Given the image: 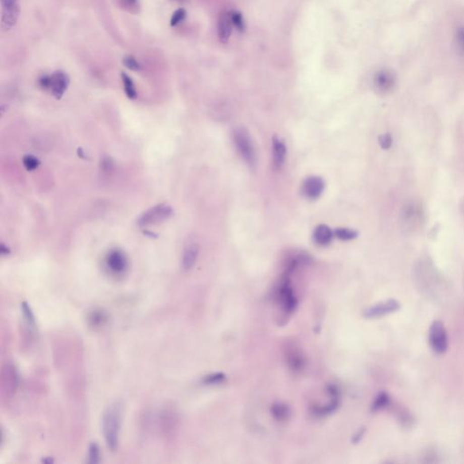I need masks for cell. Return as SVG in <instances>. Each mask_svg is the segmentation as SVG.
Wrapping results in <instances>:
<instances>
[{
  "label": "cell",
  "mask_w": 464,
  "mask_h": 464,
  "mask_svg": "<svg viewBox=\"0 0 464 464\" xmlns=\"http://www.w3.org/2000/svg\"><path fill=\"white\" fill-rule=\"evenodd\" d=\"M123 422V405L114 402L106 407L102 418L103 437L108 448L112 451L118 449L121 427Z\"/></svg>",
  "instance_id": "1"
},
{
  "label": "cell",
  "mask_w": 464,
  "mask_h": 464,
  "mask_svg": "<svg viewBox=\"0 0 464 464\" xmlns=\"http://www.w3.org/2000/svg\"><path fill=\"white\" fill-rule=\"evenodd\" d=\"M275 299L280 306L283 315L289 317L298 307V299L291 285L289 273L285 272L275 293Z\"/></svg>",
  "instance_id": "2"
},
{
  "label": "cell",
  "mask_w": 464,
  "mask_h": 464,
  "mask_svg": "<svg viewBox=\"0 0 464 464\" xmlns=\"http://www.w3.org/2000/svg\"><path fill=\"white\" fill-rule=\"evenodd\" d=\"M424 221V210L418 201L406 203L401 212V223L406 232H415L422 228Z\"/></svg>",
  "instance_id": "3"
},
{
  "label": "cell",
  "mask_w": 464,
  "mask_h": 464,
  "mask_svg": "<svg viewBox=\"0 0 464 464\" xmlns=\"http://www.w3.org/2000/svg\"><path fill=\"white\" fill-rule=\"evenodd\" d=\"M233 141L238 152H240L244 161L252 168L257 164V154L254 144L250 134L245 128H236L233 132Z\"/></svg>",
  "instance_id": "4"
},
{
  "label": "cell",
  "mask_w": 464,
  "mask_h": 464,
  "mask_svg": "<svg viewBox=\"0 0 464 464\" xmlns=\"http://www.w3.org/2000/svg\"><path fill=\"white\" fill-rule=\"evenodd\" d=\"M39 85L43 89L49 90L54 98L61 99L67 92L70 84V78L66 72L58 70L51 76H43L39 81Z\"/></svg>",
  "instance_id": "5"
},
{
  "label": "cell",
  "mask_w": 464,
  "mask_h": 464,
  "mask_svg": "<svg viewBox=\"0 0 464 464\" xmlns=\"http://www.w3.org/2000/svg\"><path fill=\"white\" fill-rule=\"evenodd\" d=\"M429 343L434 353L442 355L448 349V336L444 325L442 321L433 322L429 331Z\"/></svg>",
  "instance_id": "6"
},
{
  "label": "cell",
  "mask_w": 464,
  "mask_h": 464,
  "mask_svg": "<svg viewBox=\"0 0 464 464\" xmlns=\"http://www.w3.org/2000/svg\"><path fill=\"white\" fill-rule=\"evenodd\" d=\"M172 214V210L167 204H159L152 207L145 211L138 219L140 227H148L151 225L160 223L169 219Z\"/></svg>",
  "instance_id": "7"
},
{
  "label": "cell",
  "mask_w": 464,
  "mask_h": 464,
  "mask_svg": "<svg viewBox=\"0 0 464 464\" xmlns=\"http://www.w3.org/2000/svg\"><path fill=\"white\" fill-rule=\"evenodd\" d=\"M396 84V76L388 69L377 72L374 77V86L378 94H387L393 91Z\"/></svg>",
  "instance_id": "8"
},
{
  "label": "cell",
  "mask_w": 464,
  "mask_h": 464,
  "mask_svg": "<svg viewBox=\"0 0 464 464\" xmlns=\"http://www.w3.org/2000/svg\"><path fill=\"white\" fill-rule=\"evenodd\" d=\"M400 308L401 305L398 301L394 299H388L383 302L375 304L366 309L364 312V316L366 318H377L395 312L398 309H400Z\"/></svg>",
  "instance_id": "9"
},
{
  "label": "cell",
  "mask_w": 464,
  "mask_h": 464,
  "mask_svg": "<svg viewBox=\"0 0 464 464\" xmlns=\"http://www.w3.org/2000/svg\"><path fill=\"white\" fill-rule=\"evenodd\" d=\"M105 263L108 269L113 274H123L128 268V260L120 250H112L108 253Z\"/></svg>",
  "instance_id": "10"
},
{
  "label": "cell",
  "mask_w": 464,
  "mask_h": 464,
  "mask_svg": "<svg viewBox=\"0 0 464 464\" xmlns=\"http://www.w3.org/2000/svg\"><path fill=\"white\" fill-rule=\"evenodd\" d=\"M325 188L323 179L317 176H310L305 180L302 186V192L308 200H317L321 196Z\"/></svg>",
  "instance_id": "11"
},
{
  "label": "cell",
  "mask_w": 464,
  "mask_h": 464,
  "mask_svg": "<svg viewBox=\"0 0 464 464\" xmlns=\"http://www.w3.org/2000/svg\"><path fill=\"white\" fill-rule=\"evenodd\" d=\"M286 360L290 370L294 373H301L306 366V358L303 352L296 345L286 348Z\"/></svg>",
  "instance_id": "12"
},
{
  "label": "cell",
  "mask_w": 464,
  "mask_h": 464,
  "mask_svg": "<svg viewBox=\"0 0 464 464\" xmlns=\"http://www.w3.org/2000/svg\"><path fill=\"white\" fill-rule=\"evenodd\" d=\"M2 8V18H1V27L4 31H9L13 29L18 24V18L20 15V7L18 4L1 7Z\"/></svg>",
  "instance_id": "13"
},
{
  "label": "cell",
  "mask_w": 464,
  "mask_h": 464,
  "mask_svg": "<svg viewBox=\"0 0 464 464\" xmlns=\"http://www.w3.org/2000/svg\"><path fill=\"white\" fill-rule=\"evenodd\" d=\"M18 384V375L12 365H7L2 372V388L8 394L16 392Z\"/></svg>",
  "instance_id": "14"
},
{
  "label": "cell",
  "mask_w": 464,
  "mask_h": 464,
  "mask_svg": "<svg viewBox=\"0 0 464 464\" xmlns=\"http://www.w3.org/2000/svg\"><path fill=\"white\" fill-rule=\"evenodd\" d=\"M232 24L231 18H230V13L228 12H222L220 13L218 20V36L219 39L222 44L228 43L229 37L231 36L232 33Z\"/></svg>",
  "instance_id": "15"
},
{
  "label": "cell",
  "mask_w": 464,
  "mask_h": 464,
  "mask_svg": "<svg viewBox=\"0 0 464 464\" xmlns=\"http://www.w3.org/2000/svg\"><path fill=\"white\" fill-rule=\"evenodd\" d=\"M199 256V246L196 243H191L184 249L182 259V267L184 271L192 270L195 266Z\"/></svg>",
  "instance_id": "16"
},
{
  "label": "cell",
  "mask_w": 464,
  "mask_h": 464,
  "mask_svg": "<svg viewBox=\"0 0 464 464\" xmlns=\"http://www.w3.org/2000/svg\"><path fill=\"white\" fill-rule=\"evenodd\" d=\"M273 161L277 168H281L286 160V147L285 143L278 137H274L272 143Z\"/></svg>",
  "instance_id": "17"
},
{
  "label": "cell",
  "mask_w": 464,
  "mask_h": 464,
  "mask_svg": "<svg viewBox=\"0 0 464 464\" xmlns=\"http://www.w3.org/2000/svg\"><path fill=\"white\" fill-rule=\"evenodd\" d=\"M334 236H335L334 232L332 231L330 228L325 224L318 225L317 228H315L314 234H313L314 241L317 243V245L322 246V247L329 245Z\"/></svg>",
  "instance_id": "18"
},
{
  "label": "cell",
  "mask_w": 464,
  "mask_h": 464,
  "mask_svg": "<svg viewBox=\"0 0 464 464\" xmlns=\"http://www.w3.org/2000/svg\"><path fill=\"white\" fill-rule=\"evenodd\" d=\"M87 321L91 327L93 328H101L105 326L109 321V315L106 311L102 308H94L88 314Z\"/></svg>",
  "instance_id": "19"
},
{
  "label": "cell",
  "mask_w": 464,
  "mask_h": 464,
  "mask_svg": "<svg viewBox=\"0 0 464 464\" xmlns=\"http://www.w3.org/2000/svg\"><path fill=\"white\" fill-rule=\"evenodd\" d=\"M270 412L274 419L277 420V422H285L289 418V407L283 402H276L272 404Z\"/></svg>",
  "instance_id": "20"
},
{
  "label": "cell",
  "mask_w": 464,
  "mask_h": 464,
  "mask_svg": "<svg viewBox=\"0 0 464 464\" xmlns=\"http://www.w3.org/2000/svg\"><path fill=\"white\" fill-rule=\"evenodd\" d=\"M21 311H22L23 317L27 323V326L32 330H36V317L34 315V312L32 311L31 307L29 306V304L27 303V301H24L21 303Z\"/></svg>",
  "instance_id": "21"
},
{
  "label": "cell",
  "mask_w": 464,
  "mask_h": 464,
  "mask_svg": "<svg viewBox=\"0 0 464 464\" xmlns=\"http://www.w3.org/2000/svg\"><path fill=\"white\" fill-rule=\"evenodd\" d=\"M121 77H122V82H123V85H124V89H125L126 96L131 99V100H134L137 97V92H136L134 81L125 73H122Z\"/></svg>",
  "instance_id": "22"
},
{
  "label": "cell",
  "mask_w": 464,
  "mask_h": 464,
  "mask_svg": "<svg viewBox=\"0 0 464 464\" xmlns=\"http://www.w3.org/2000/svg\"><path fill=\"white\" fill-rule=\"evenodd\" d=\"M389 402H390V397H389L388 394L384 393V392H382L375 397V401H374L373 405H372V411L376 412V411L382 410V409H384L386 406L388 405Z\"/></svg>",
  "instance_id": "23"
},
{
  "label": "cell",
  "mask_w": 464,
  "mask_h": 464,
  "mask_svg": "<svg viewBox=\"0 0 464 464\" xmlns=\"http://www.w3.org/2000/svg\"><path fill=\"white\" fill-rule=\"evenodd\" d=\"M335 237H337L341 241H352L358 236V233L354 229L347 228H339L334 231Z\"/></svg>",
  "instance_id": "24"
},
{
  "label": "cell",
  "mask_w": 464,
  "mask_h": 464,
  "mask_svg": "<svg viewBox=\"0 0 464 464\" xmlns=\"http://www.w3.org/2000/svg\"><path fill=\"white\" fill-rule=\"evenodd\" d=\"M101 459V451L98 444L92 442L88 450V462L91 464L98 463Z\"/></svg>",
  "instance_id": "25"
},
{
  "label": "cell",
  "mask_w": 464,
  "mask_h": 464,
  "mask_svg": "<svg viewBox=\"0 0 464 464\" xmlns=\"http://www.w3.org/2000/svg\"><path fill=\"white\" fill-rule=\"evenodd\" d=\"M123 64L131 71L138 72L142 69V66L134 55H126L123 59Z\"/></svg>",
  "instance_id": "26"
},
{
  "label": "cell",
  "mask_w": 464,
  "mask_h": 464,
  "mask_svg": "<svg viewBox=\"0 0 464 464\" xmlns=\"http://www.w3.org/2000/svg\"><path fill=\"white\" fill-rule=\"evenodd\" d=\"M225 379H226V375L222 374V373H215V374H211V375L205 376L202 380V382H203V384L212 385V384H221V383H223Z\"/></svg>",
  "instance_id": "27"
},
{
  "label": "cell",
  "mask_w": 464,
  "mask_h": 464,
  "mask_svg": "<svg viewBox=\"0 0 464 464\" xmlns=\"http://www.w3.org/2000/svg\"><path fill=\"white\" fill-rule=\"evenodd\" d=\"M121 7L130 13H138L140 9L139 0H120Z\"/></svg>",
  "instance_id": "28"
},
{
  "label": "cell",
  "mask_w": 464,
  "mask_h": 464,
  "mask_svg": "<svg viewBox=\"0 0 464 464\" xmlns=\"http://www.w3.org/2000/svg\"><path fill=\"white\" fill-rule=\"evenodd\" d=\"M186 16H187V12L185 9H179L176 11H174L170 18V27L178 26L180 23L183 22V20L186 18Z\"/></svg>",
  "instance_id": "29"
},
{
  "label": "cell",
  "mask_w": 464,
  "mask_h": 464,
  "mask_svg": "<svg viewBox=\"0 0 464 464\" xmlns=\"http://www.w3.org/2000/svg\"><path fill=\"white\" fill-rule=\"evenodd\" d=\"M230 18H231L233 26L236 27L239 31H244L245 22H244L242 15L240 12H238V11H233L230 13Z\"/></svg>",
  "instance_id": "30"
},
{
  "label": "cell",
  "mask_w": 464,
  "mask_h": 464,
  "mask_svg": "<svg viewBox=\"0 0 464 464\" xmlns=\"http://www.w3.org/2000/svg\"><path fill=\"white\" fill-rule=\"evenodd\" d=\"M23 163H24V166H25V168L27 170L32 171V170H36L38 168V166L40 164V161H38V159L35 156H33V155H26L23 158Z\"/></svg>",
  "instance_id": "31"
},
{
  "label": "cell",
  "mask_w": 464,
  "mask_h": 464,
  "mask_svg": "<svg viewBox=\"0 0 464 464\" xmlns=\"http://www.w3.org/2000/svg\"><path fill=\"white\" fill-rule=\"evenodd\" d=\"M456 45L460 54L464 55V27H460L456 32Z\"/></svg>",
  "instance_id": "32"
},
{
  "label": "cell",
  "mask_w": 464,
  "mask_h": 464,
  "mask_svg": "<svg viewBox=\"0 0 464 464\" xmlns=\"http://www.w3.org/2000/svg\"><path fill=\"white\" fill-rule=\"evenodd\" d=\"M380 146L384 150H389L393 144V137L390 134H384L379 137Z\"/></svg>",
  "instance_id": "33"
},
{
  "label": "cell",
  "mask_w": 464,
  "mask_h": 464,
  "mask_svg": "<svg viewBox=\"0 0 464 464\" xmlns=\"http://www.w3.org/2000/svg\"><path fill=\"white\" fill-rule=\"evenodd\" d=\"M365 432H366V429L365 428L359 430V431L357 432V434L355 435L354 439H353V442H355V443L360 442V441H361L362 437H363V436H364V434H365Z\"/></svg>",
  "instance_id": "34"
},
{
  "label": "cell",
  "mask_w": 464,
  "mask_h": 464,
  "mask_svg": "<svg viewBox=\"0 0 464 464\" xmlns=\"http://www.w3.org/2000/svg\"><path fill=\"white\" fill-rule=\"evenodd\" d=\"M0 2H1V7H7V6H11V5L19 3L18 0H0Z\"/></svg>",
  "instance_id": "35"
}]
</instances>
